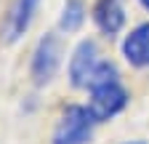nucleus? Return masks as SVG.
Instances as JSON below:
<instances>
[{
    "label": "nucleus",
    "mask_w": 149,
    "mask_h": 144,
    "mask_svg": "<svg viewBox=\"0 0 149 144\" xmlns=\"http://www.w3.org/2000/svg\"><path fill=\"white\" fill-rule=\"evenodd\" d=\"M93 123L96 120L88 112V107H67L56 123L51 144H88L93 134Z\"/></svg>",
    "instance_id": "obj_1"
},
{
    "label": "nucleus",
    "mask_w": 149,
    "mask_h": 144,
    "mask_svg": "<svg viewBox=\"0 0 149 144\" xmlns=\"http://www.w3.org/2000/svg\"><path fill=\"white\" fill-rule=\"evenodd\" d=\"M88 91H91L88 112L93 115V120H96V123H104V120H109V117H115L123 107H125V101H128L125 88H123L117 80L99 83V85L88 88Z\"/></svg>",
    "instance_id": "obj_2"
},
{
    "label": "nucleus",
    "mask_w": 149,
    "mask_h": 144,
    "mask_svg": "<svg viewBox=\"0 0 149 144\" xmlns=\"http://www.w3.org/2000/svg\"><path fill=\"white\" fill-rule=\"evenodd\" d=\"M101 56H99V48L93 40H83L77 48H74L72 59H69V80L74 88H91L93 78L101 67Z\"/></svg>",
    "instance_id": "obj_3"
},
{
    "label": "nucleus",
    "mask_w": 149,
    "mask_h": 144,
    "mask_svg": "<svg viewBox=\"0 0 149 144\" xmlns=\"http://www.w3.org/2000/svg\"><path fill=\"white\" fill-rule=\"evenodd\" d=\"M59 62H61V45L53 35H45L40 38L35 53H32V64H29V72H32V80L35 85H45L53 80L56 69H59Z\"/></svg>",
    "instance_id": "obj_4"
},
{
    "label": "nucleus",
    "mask_w": 149,
    "mask_h": 144,
    "mask_svg": "<svg viewBox=\"0 0 149 144\" xmlns=\"http://www.w3.org/2000/svg\"><path fill=\"white\" fill-rule=\"evenodd\" d=\"M37 3H40V0H16L13 3L8 19H6V27H3V40L6 43H16L29 29L32 16L37 11Z\"/></svg>",
    "instance_id": "obj_5"
},
{
    "label": "nucleus",
    "mask_w": 149,
    "mask_h": 144,
    "mask_svg": "<svg viewBox=\"0 0 149 144\" xmlns=\"http://www.w3.org/2000/svg\"><path fill=\"white\" fill-rule=\"evenodd\" d=\"M123 56L133 67H149V22L130 29V35L123 40Z\"/></svg>",
    "instance_id": "obj_6"
},
{
    "label": "nucleus",
    "mask_w": 149,
    "mask_h": 144,
    "mask_svg": "<svg viewBox=\"0 0 149 144\" xmlns=\"http://www.w3.org/2000/svg\"><path fill=\"white\" fill-rule=\"evenodd\" d=\"M93 22L99 24L104 35H117L125 24V13L117 0H99L96 8H93Z\"/></svg>",
    "instance_id": "obj_7"
},
{
    "label": "nucleus",
    "mask_w": 149,
    "mask_h": 144,
    "mask_svg": "<svg viewBox=\"0 0 149 144\" xmlns=\"http://www.w3.org/2000/svg\"><path fill=\"white\" fill-rule=\"evenodd\" d=\"M83 22H85V6H83V0H67L64 11H61V19H59V27L64 32H74V29H80Z\"/></svg>",
    "instance_id": "obj_8"
},
{
    "label": "nucleus",
    "mask_w": 149,
    "mask_h": 144,
    "mask_svg": "<svg viewBox=\"0 0 149 144\" xmlns=\"http://www.w3.org/2000/svg\"><path fill=\"white\" fill-rule=\"evenodd\" d=\"M141 6H144V8H146V11H149V0H141Z\"/></svg>",
    "instance_id": "obj_9"
},
{
    "label": "nucleus",
    "mask_w": 149,
    "mask_h": 144,
    "mask_svg": "<svg viewBox=\"0 0 149 144\" xmlns=\"http://www.w3.org/2000/svg\"><path fill=\"white\" fill-rule=\"evenodd\" d=\"M133 144H141V141H133Z\"/></svg>",
    "instance_id": "obj_10"
}]
</instances>
